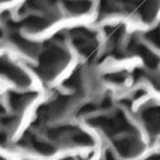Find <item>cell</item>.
<instances>
[{
  "mask_svg": "<svg viewBox=\"0 0 160 160\" xmlns=\"http://www.w3.org/2000/svg\"><path fill=\"white\" fill-rule=\"evenodd\" d=\"M129 49L132 51L133 53H136V55L141 56L148 68H152V69H153V68H158L159 58L149 49V48L146 47V45L141 44V42H138V41H131Z\"/></svg>",
  "mask_w": 160,
  "mask_h": 160,
  "instance_id": "ba28073f",
  "label": "cell"
},
{
  "mask_svg": "<svg viewBox=\"0 0 160 160\" xmlns=\"http://www.w3.org/2000/svg\"><path fill=\"white\" fill-rule=\"evenodd\" d=\"M0 160H4V159H3V158H2V156H0Z\"/></svg>",
  "mask_w": 160,
  "mask_h": 160,
  "instance_id": "d4e9b609",
  "label": "cell"
},
{
  "mask_svg": "<svg viewBox=\"0 0 160 160\" xmlns=\"http://www.w3.org/2000/svg\"><path fill=\"white\" fill-rule=\"evenodd\" d=\"M146 38L152 42L153 45L160 48V28H156V30H152L146 34Z\"/></svg>",
  "mask_w": 160,
  "mask_h": 160,
  "instance_id": "ac0fdd59",
  "label": "cell"
},
{
  "mask_svg": "<svg viewBox=\"0 0 160 160\" xmlns=\"http://www.w3.org/2000/svg\"><path fill=\"white\" fill-rule=\"evenodd\" d=\"M87 122L91 127L98 128L102 132H105L107 135L111 136H114L115 133L132 131V127L129 125L127 117L121 111H117L112 115H101V117H96V118H90Z\"/></svg>",
  "mask_w": 160,
  "mask_h": 160,
  "instance_id": "7a4b0ae2",
  "label": "cell"
},
{
  "mask_svg": "<svg viewBox=\"0 0 160 160\" xmlns=\"http://www.w3.org/2000/svg\"><path fill=\"white\" fill-rule=\"evenodd\" d=\"M105 160H115L114 159V155L110 152V150H107V153H105Z\"/></svg>",
  "mask_w": 160,
  "mask_h": 160,
  "instance_id": "603a6c76",
  "label": "cell"
},
{
  "mask_svg": "<svg viewBox=\"0 0 160 160\" xmlns=\"http://www.w3.org/2000/svg\"><path fill=\"white\" fill-rule=\"evenodd\" d=\"M68 61H69V55L65 48L53 41V44L45 45L42 52L39 53V68H35V72L41 79L48 82L61 72Z\"/></svg>",
  "mask_w": 160,
  "mask_h": 160,
  "instance_id": "6da1fadb",
  "label": "cell"
},
{
  "mask_svg": "<svg viewBox=\"0 0 160 160\" xmlns=\"http://www.w3.org/2000/svg\"><path fill=\"white\" fill-rule=\"evenodd\" d=\"M114 146L118 150V153L122 158H133L142 150V143L139 142L138 138L132 136H124L121 139L114 141Z\"/></svg>",
  "mask_w": 160,
  "mask_h": 160,
  "instance_id": "8992f818",
  "label": "cell"
},
{
  "mask_svg": "<svg viewBox=\"0 0 160 160\" xmlns=\"http://www.w3.org/2000/svg\"><path fill=\"white\" fill-rule=\"evenodd\" d=\"M48 24H49L48 18H44V17H41V16L32 14V16H28V17H25L24 20H21V22H20L18 25L24 27L25 30H28V31H41V30H44V28H47Z\"/></svg>",
  "mask_w": 160,
  "mask_h": 160,
  "instance_id": "5bb4252c",
  "label": "cell"
},
{
  "mask_svg": "<svg viewBox=\"0 0 160 160\" xmlns=\"http://www.w3.org/2000/svg\"><path fill=\"white\" fill-rule=\"evenodd\" d=\"M97 108H98V105H96V104H93V102H88V104H86L84 107H82L79 110V115H86V114H90V112H93V111H96Z\"/></svg>",
  "mask_w": 160,
  "mask_h": 160,
  "instance_id": "ffe728a7",
  "label": "cell"
},
{
  "mask_svg": "<svg viewBox=\"0 0 160 160\" xmlns=\"http://www.w3.org/2000/svg\"><path fill=\"white\" fill-rule=\"evenodd\" d=\"M107 80H110L112 83H122L125 78L122 73H111V75H107Z\"/></svg>",
  "mask_w": 160,
  "mask_h": 160,
  "instance_id": "44dd1931",
  "label": "cell"
},
{
  "mask_svg": "<svg viewBox=\"0 0 160 160\" xmlns=\"http://www.w3.org/2000/svg\"><path fill=\"white\" fill-rule=\"evenodd\" d=\"M122 8V4L118 0H100V16H108V14H112L115 11H119Z\"/></svg>",
  "mask_w": 160,
  "mask_h": 160,
  "instance_id": "9a60e30c",
  "label": "cell"
},
{
  "mask_svg": "<svg viewBox=\"0 0 160 160\" xmlns=\"http://www.w3.org/2000/svg\"><path fill=\"white\" fill-rule=\"evenodd\" d=\"M91 0H63V7L68 13L80 16V14L88 13L91 10Z\"/></svg>",
  "mask_w": 160,
  "mask_h": 160,
  "instance_id": "7c38bea8",
  "label": "cell"
},
{
  "mask_svg": "<svg viewBox=\"0 0 160 160\" xmlns=\"http://www.w3.org/2000/svg\"><path fill=\"white\" fill-rule=\"evenodd\" d=\"M7 141H8V135L6 132H0V145L2 146H4L6 143H7Z\"/></svg>",
  "mask_w": 160,
  "mask_h": 160,
  "instance_id": "7402d4cb",
  "label": "cell"
},
{
  "mask_svg": "<svg viewBox=\"0 0 160 160\" xmlns=\"http://www.w3.org/2000/svg\"><path fill=\"white\" fill-rule=\"evenodd\" d=\"M72 41L75 48L83 55H90L96 49V34L83 27L72 30Z\"/></svg>",
  "mask_w": 160,
  "mask_h": 160,
  "instance_id": "277c9868",
  "label": "cell"
},
{
  "mask_svg": "<svg viewBox=\"0 0 160 160\" xmlns=\"http://www.w3.org/2000/svg\"><path fill=\"white\" fill-rule=\"evenodd\" d=\"M0 124H2L4 128H13L14 125L17 124V117H14V115L3 117V118L0 119Z\"/></svg>",
  "mask_w": 160,
  "mask_h": 160,
  "instance_id": "d6986e66",
  "label": "cell"
},
{
  "mask_svg": "<svg viewBox=\"0 0 160 160\" xmlns=\"http://www.w3.org/2000/svg\"><path fill=\"white\" fill-rule=\"evenodd\" d=\"M18 145H21V146H30V148H32L35 152L41 153V155H45V156L55 153V146H53V145L41 141V139H38L35 135H32V133H27V135L20 141Z\"/></svg>",
  "mask_w": 160,
  "mask_h": 160,
  "instance_id": "52a82bcc",
  "label": "cell"
},
{
  "mask_svg": "<svg viewBox=\"0 0 160 160\" xmlns=\"http://www.w3.org/2000/svg\"><path fill=\"white\" fill-rule=\"evenodd\" d=\"M70 104H72V97H69V96L56 97L51 102L41 105L38 108V112H37L38 119L39 121H48V119H52V118H58V117H61L69 108Z\"/></svg>",
  "mask_w": 160,
  "mask_h": 160,
  "instance_id": "3957f363",
  "label": "cell"
},
{
  "mask_svg": "<svg viewBox=\"0 0 160 160\" xmlns=\"http://www.w3.org/2000/svg\"><path fill=\"white\" fill-rule=\"evenodd\" d=\"M35 97L34 93H18V91H10L7 93L8 105L13 111H21L27 107V104Z\"/></svg>",
  "mask_w": 160,
  "mask_h": 160,
  "instance_id": "8fae6325",
  "label": "cell"
},
{
  "mask_svg": "<svg viewBox=\"0 0 160 160\" xmlns=\"http://www.w3.org/2000/svg\"><path fill=\"white\" fill-rule=\"evenodd\" d=\"M159 8V0H143L139 4V16L145 22H150L156 17Z\"/></svg>",
  "mask_w": 160,
  "mask_h": 160,
  "instance_id": "4fadbf2b",
  "label": "cell"
},
{
  "mask_svg": "<svg viewBox=\"0 0 160 160\" xmlns=\"http://www.w3.org/2000/svg\"><path fill=\"white\" fill-rule=\"evenodd\" d=\"M10 41L18 48L21 52L27 53L28 56H35L39 51V47L35 42H31L28 39H25L22 35H20L17 31H11L10 32Z\"/></svg>",
  "mask_w": 160,
  "mask_h": 160,
  "instance_id": "9c48e42d",
  "label": "cell"
},
{
  "mask_svg": "<svg viewBox=\"0 0 160 160\" xmlns=\"http://www.w3.org/2000/svg\"><path fill=\"white\" fill-rule=\"evenodd\" d=\"M70 141H72L75 145H78V146H91V145L94 143L93 138H91L88 133L83 132V131H79L78 128L72 132Z\"/></svg>",
  "mask_w": 160,
  "mask_h": 160,
  "instance_id": "2e32d148",
  "label": "cell"
},
{
  "mask_svg": "<svg viewBox=\"0 0 160 160\" xmlns=\"http://www.w3.org/2000/svg\"><path fill=\"white\" fill-rule=\"evenodd\" d=\"M142 121L152 133L160 132V107H149L142 112Z\"/></svg>",
  "mask_w": 160,
  "mask_h": 160,
  "instance_id": "30bf717a",
  "label": "cell"
},
{
  "mask_svg": "<svg viewBox=\"0 0 160 160\" xmlns=\"http://www.w3.org/2000/svg\"><path fill=\"white\" fill-rule=\"evenodd\" d=\"M63 160H73V159H70V158H68V159H63Z\"/></svg>",
  "mask_w": 160,
  "mask_h": 160,
  "instance_id": "cb8c5ba5",
  "label": "cell"
},
{
  "mask_svg": "<svg viewBox=\"0 0 160 160\" xmlns=\"http://www.w3.org/2000/svg\"><path fill=\"white\" fill-rule=\"evenodd\" d=\"M0 75L6 76L7 79H10L11 82H14L18 87H28L31 84V79L28 78V75L25 72H22L20 68H17L16 65L10 63L7 59L0 58Z\"/></svg>",
  "mask_w": 160,
  "mask_h": 160,
  "instance_id": "5b68a950",
  "label": "cell"
},
{
  "mask_svg": "<svg viewBox=\"0 0 160 160\" xmlns=\"http://www.w3.org/2000/svg\"><path fill=\"white\" fill-rule=\"evenodd\" d=\"M82 84H83V80L80 78L79 72H75L66 82L63 83V86H66V87H69V88H73V90H79V88L82 87Z\"/></svg>",
  "mask_w": 160,
  "mask_h": 160,
  "instance_id": "e0dca14e",
  "label": "cell"
}]
</instances>
